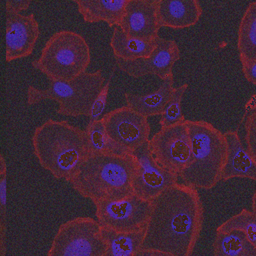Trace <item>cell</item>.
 I'll use <instances>...</instances> for the list:
<instances>
[{
	"label": "cell",
	"instance_id": "obj_1",
	"mask_svg": "<svg viewBox=\"0 0 256 256\" xmlns=\"http://www.w3.org/2000/svg\"><path fill=\"white\" fill-rule=\"evenodd\" d=\"M203 223L204 206L198 189L177 183L152 201L142 248L191 256Z\"/></svg>",
	"mask_w": 256,
	"mask_h": 256
},
{
	"label": "cell",
	"instance_id": "obj_2",
	"mask_svg": "<svg viewBox=\"0 0 256 256\" xmlns=\"http://www.w3.org/2000/svg\"><path fill=\"white\" fill-rule=\"evenodd\" d=\"M136 170L137 158L134 154H90L68 183L93 203L116 200L133 193Z\"/></svg>",
	"mask_w": 256,
	"mask_h": 256
},
{
	"label": "cell",
	"instance_id": "obj_3",
	"mask_svg": "<svg viewBox=\"0 0 256 256\" xmlns=\"http://www.w3.org/2000/svg\"><path fill=\"white\" fill-rule=\"evenodd\" d=\"M31 142L40 166L67 182L90 155L85 131L65 120L44 121L35 128Z\"/></svg>",
	"mask_w": 256,
	"mask_h": 256
},
{
	"label": "cell",
	"instance_id": "obj_4",
	"mask_svg": "<svg viewBox=\"0 0 256 256\" xmlns=\"http://www.w3.org/2000/svg\"><path fill=\"white\" fill-rule=\"evenodd\" d=\"M191 160L180 174L183 183L197 189H212L222 178L227 156V142L218 128L206 120H187Z\"/></svg>",
	"mask_w": 256,
	"mask_h": 256
},
{
	"label": "cell",
	"instance_id": "obj_5",
	"mask_svg": "<svg viewBox=\"0 0 256 256\" xmlns=\"http://www.w3.org/2000/svg\"><path fill=\"white\" fill-rule=\"evenodd\" d=\"M90 62L86 39L75 31L62 29L49 37L39 58L31 64L49 80L71 81L85 73Z\"/></svg>",
	"mask_w": 256,
	"mask_h": 256
},
{
	"label": "cell",
	"instance_id": "obj_6",
	"mask_svg": "<svg viewBox=\"0 0 256 256\" xmlns=\"http://www.w3.org/2000/svg\"><path fill=\"white\" fill-rule=\"evenodd\" d=\"M100 69L85 72L71 81L49 80L46 89L29 85L27 88V104L32 106L44 100L58 103L57 113L60 115L79 117L88 116L91 106L105 85Z\"/></svg>",
	"mask_w": 256,
	"mask_h": 256
},
{
	"label": "cell",
	"instance_id": "obj_7",
	"mask_svg": "<svg viewBox=\"0 0 256 256\" xmlns=\"http://www.w3.org/2000/svg\"><path fill=\"white\" fill-rule=\"evenodd\" d=\"M105 250L106 241L99 222L77 216L59 226L47 256H104Z\"/></svg>",
	"mask_w": 256,
	"mask_h": 256
},
{
	"label": "cell",
	"instance_id": "obj_8",
	"mask_svg": "<svg viewBox=\"0 0 256 256\" xmlns=\"http://www.w3.org/2000/svg\"><path fill=\"white\" fill-rule=\"evenodd\" d=\"M96 220L102 228L120 233H132L146 230L152 202L135 195L116 200H103L94 203Z\"/></svg>",
	"mask_w": 256,
	"mask_h": 256
},
{
	"label": "cell",
	"instance_id": "obj_9",
	"mask_svg": "<svg viewBox=\"0 0 256 256\" xmlns=\"http://www.w3.org/2000/svg\"><path fill=\"white\" fill-rule=\"evenodd\" d=\"M102 120L114 153L134 154L150 140L148 118L126 105L107 112Z\"/></svg>",
	"mask_w": 256,
	"mask_h": 256
},
{
	"label": "cell",
	"instance_id": "obj_10",
	"mask_svg": "<svg viewBox=\"0 0 256 256\" xmlns=\"http://www.w3.org/2000/svg\"><path fill=\"white\" fill-rule=\"evenodd\" d=\"M148 144L153 157L177 175L180 176L189 166L191 145L187 122L160 129L150 138Z\"/></svg>",
	"mask_w": 256,
	"mask_h": 256
},
{
	"label": "cell",
	"instance_id": "obj_11",
	"mask_svg": "<svg viewBox=\"0 0 256 256\" xmlns=\"http://www.w3.org/2000/svg\"><path fill=\"white\" fill-rule=\"evenodd\" d=\"M134 155L137 170L133 179V193L143 200L152 202L160 194L178 183L179 175L161 165L152 155L146 143Z\"/></svg>",
	"mask_w": 256,
	"mask_h": 256
},
{
	"label": "cell",
	"instance_id": "obj_12",
	"mask_svg": "<svg viewBox=\"0 0 256 256\" xmlns=\"http://www.w3.org/2000/svg\"><path fill=\"white\" fill-rule=\"evenodd\" d=\"M179 59L180 50L176 41L158 36L155 49L150 57L135 61L115 60L117 68L132 78L155 75L163 81L173 76V66Z\"/></svg>",
	"mask_w": 256,
	"mask_h": 256
},
{
	"label": "cell",
	"instance_id": "obj_13",
	"mask_svg": "<svg viewBox=\"0 0 256 256\" xmlns=\"http://www.w3.org/2000/svg\"><path fill=\"white\" fill-rule=\"evenodd\" d=\"M40 35L34 13L24 15L5 9V60L10 62L32 54Z\"/></svg>",
	"mask_w": 256,
	"mask_h": 256
},
{
	"label": "cell",
	"instance_id": "obj_14",
	"mask_svg": "<svg viewBox=\"0 0 256 256\" xmlns=\"http://www.w3.org/2000/svg\"><path fill=\"white\" fill-rule=\"evenodd\" d=\"M157 4L158 0H128L119 27L130 37L155 40L160 29Z\"/></svg>",
	"mask_w": 256,
	"mask_h": 256
},
{
	"label": "cell",
	"instance_id": "obj_15",
	"mask_svg": "<svg viewBox=\"0 0 256 256\" xmlns=\"http://www.w3.org/2000/svg\"><path fill=\"white\" fill-rule=\"evenodd\" d=\"M227 142V156L221 181L246 178L256 181V161L242 144L237 130L224 133Z\"/></svg>",
	"mask_w": 256,
	"mask_h": 256
},
{
	"label": "cell",
	"instance_id": "obj_16",
	"mask_svg": "<svg viewBox=\"0 0 256 256\" xmlns=\"http://www.w3.org/2000/svg\"><path fill=\"white\" fill-rule=\"evenodd\" d=\"M157 15L160 27L183 29L200 20L202 7L197 0H158Z\"/></svg>",
	"mask_w": 256,
	"mask_h": 256
},
{
	"label": "cell",
	"instance_id": "obj_17",
	"mask_svg": "<svg viewBox=\"0 0 256 256\" xmlns=\"http://www.w3.org/2000/svg\"><path fill=\"white\" fill-rule=\"evenodd\" d=\"M174 90V78L172 76L163 80L160 86L151 93L135 94L125 92L124 99L126 106L146 118L157 115L161 116L170 101Z\"/></svg>",
	"mask_w": 256,
	"mask_h": 256
},
{
	"label": "cell",
	"instance_id": "obj_18",
	"mask_svg": "<svg viewBox=\"0 0 256 256\" xmlns=\"http://www.w3.org/2000/svg\"><path fill=\"white\" fill-rule=\"evenodd\" d=\"M74 3L86 23L104 21L114 28L119 26L128 0H75Z\"/></svg>",
	"mask_w": 256,
	"mask_h": 256
},
{
	"label": "cell",
	"instance_id": "obj_19",
	"mask_svg": "<svg viewBox=\"0 0 256 256\" xmlns=\"http://www.w3.org/2000/svg\"><path fill=\"white\" fill-rule=\"evenodd\" d=\"M155 40H144L126 35L119 26L113 28L110 47L115 59L135 61L148 58L155 49Z\"/></svg>",
	"mask_w": 256,
	"mask_h": 256
},
{
	"label": "cell",
	"instance_id": "obj_20",
	"mask_svg": "<svg viewBox=\"0 0 256 256\" xmlns=\"http://www.w3.org/2000/svg\"><path fill=\"white\" fill-rule=\"evenodd\" d=\"M237 50L241 64L256 59V1L248 4L240 20Z\"/></svg>",
	"mask_w": 256,
	"mask_h": 256
},
{
	"label": "cell",
	"instance_id": "obj_21",
	"mask_svg": "<svg viewBox=\"0 0 256 256\" xmlns=\"http://www.w3.org/2000/svg\"><path fill=\"white\" fill-rule=\"evenodd\" d=\"M213 253L214 256H256V247L240 230H216Z\"/></svg>",
	"mask_w": 256,
	"mask_h": 256
},
{
	"label": "cell",
	"instance_id": "obj_22",
	"mask_svg": "<svg viewBox=\"0 0 256 256\" xmlns=\"http://www.w3.org/2000/svg\"><path fill=\"white\" fill-rule=\"evenodd\" d=\"M102 235L106 241L104 256H134L142 247L145 230L132 233H120L102 228Z\"/></svg>",
	"mask_w": 256,
	"mask_h": 256
},
{
	"label": "cell",
	"instance_id": "obj_23",
	"mask_svg": "<svg viewBox=\"0 0 256 256\" xmlns=\"http://www.w3.org/2000/svg\"><path fill=\"white\" fill-rule=\"evenodd\" d=\"M233 229L242 231L256 247V215L251 210L246 208L241 209L216 228L218 231H229Z\"/></svg>",
	"mask_w": 256,
	"mask_h": 256
},
{
	"label": "cell",
	"instance_id": "obj_24",
	"mask_svg": "<svg viewBox=\"0 0 256 256\" xmlns=\"http://www.w3.org/2000/svg\"><path fill=\"white\" fill-rule=\"evenodd\" d=\"M187 89H188L187 83H184L178 87H175L174 93L170 101L168 102L164 112L160 116V120H159L160 129H165L170 126H174V125L186 122L187 119L185 118L182 110V100Z\"/></svg>",
	"mask_w": 256,
	"mask_h": 256
},
{
	"label": "cell",
	"instance_id": "obj_25",
	"mask_svg": "<svg viewBox=\"0 0 256 256\" xmlns=\"http://www.w3.org/2000/svg\"><path fill=\"white\" fill-rule=\"evenodd\" d=\"M84 131L90 154L114 153L102 119L94 123H88Z\"/></svg>",
	"mask_w": 256,
	"mask_h": 256
},
{
	"label": "cell",
	"instance_id": "obj_26",
	"mask_svg": "<svg viewBox=\"0 0 256 256\" xmlns=\"http://www.w3.org/2000/svg\"><path fill=\"white\" fill-rule=\"evenodd\" d=\"M242 123L245 129L246 148L256 161V93L245 103Z\"/></svg>",
	"mask_w": 256,
	"mask_h": 256
},
{
	"label": "cell",
	"instance_id": "obj_27",
	"mask_svg": "<svg viewBox=\"0 0 256 256\" xmlns=\"http://www.w3.org/2000/svg\"><path fill=\"white\" fill-rule=\"evenodd\" d=\"M8 168L4 156H0V244L5 245V236L7 231V203H8V186H7Z\"/></svg>",
	"mask_w": 256,
	"mask_h": 256
},
{
	"label": "cell",
	"instance_id": "obj_28",
	"mask_svg": "<svg viewBox=\"0 0 256 256\" xmlns=\"http://www.w3.org/2000/svg\"><path fill=\"white\" fill-rule=\"evenodd\" d=\"M109 87H110V80H108L101 92L98 94L97 98L94 100L91 109L88 114V123H94L103 118V112L106 107L107 103V98H108V92H109Z\"/></svg>",
	"mask_w": 256,
	"mask_h": 256
},
{
	"label": "cell",
	"instance_id": "obj_29",
	"mask_svg": "<svg viewBox=\"0 0 256 256\" xmlns=\"http://www.w3.org/2000/svg\"><path fill=\"white\" fill-rule=\"evenodd\" d=\"M242 72L246 80L256 85V59L241 64Z\"/></svg>",
	"mask_w": 256,
	"mask_h": 256
},
{
	"label": "cell",
	"instance_id": "obj_30",
	"mask_svg": "<svg viewBox=\"0 0 256 256\" xmlns=\"http://www.w3.org/2000/svg\"><path fill=\"white\" fill-rule=\"evenodd\" d=\"M30 5L31 1L29 0H8L5 2V9L21 13V11L26 10Z\"/></svg>",
	"mask_w": 256,
	"mask_h": 256
},
{
	"label": "cell",
	"instance_id": "obj_31",
	"mask_svg": "<svg viewBox=\"0 0 256 256\" xmlns=\"http://www.w3.org/2000/svg\"><path fill=\"white\" fill-rule=\"evenodd\" d=\"M134 256H174L168 252L157 250V249H149V248H140L136 251Z\"/></svg>",
	"mask_w": 256,
	"mask_h": 256
},
{
	"label": "cell",
	"instance_id": "obj_32",
	"mask_svg": "<svg viewBox=\"0 0 256 256\" xmlns=\"http://www.w3.org/2000/svg\"><path fill=\"white\" fill-rule=\"evenodd\" d=\"M251 208H252V212L256 215V190L254 191L253 195H252V199H251Z\"/></svg>",
	"mask_w": 256,
	"mask_h": 256
}]
</instances>
